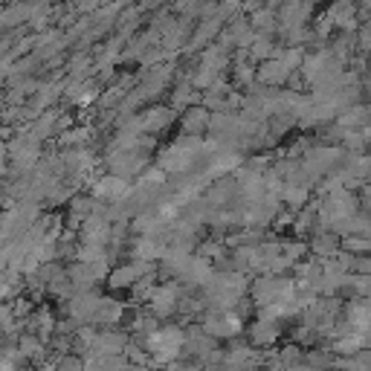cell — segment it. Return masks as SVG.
<instances>
[{
	"label": "cell",
	"mask_w": 371,
	"mask_h": 371,
	"mask_svg": "<svg viewBox=\"0 0 371 371\" xmlns=\"http://www.w3.org/2000/svg\"><path fill=\"white\" fill-rule=\"evenodd\" d=\"M58 371H85V366L78 360H61L58 363Z\"/></svg>",
	"instance_id": "1"
}]
</instances>
